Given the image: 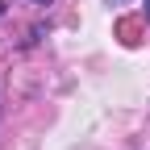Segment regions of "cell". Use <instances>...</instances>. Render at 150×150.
<instances>
[{
	"mask_svg": "<svg viewBox=\"0 0 150 150\" xmlns=\"http://www.w3.org/2000/svg\"><path fill=\"white\" fill-rule=\"evenodd\" d=\"M38 4H50V0H38Z\"/></svg>",
	"mask_w": 150,
	"mask_h": 150,
	"instance_id": "obj_2",
	"label": "cell"
},
{
	"mask_svg": "<svg viewBox=\"0 0 150 150\" xmlns=\"http://www.w3.org/2000/svg\"><path fill=\"white\" fill-rule=\"evenodd\" d=\"M146 21H150V0H146Z\"/></svg>",
	"mask_w": 150,
	"mask_h": 150,
	"instance_id": "obj_1",
	"label": "cell"
}]
</instances>
